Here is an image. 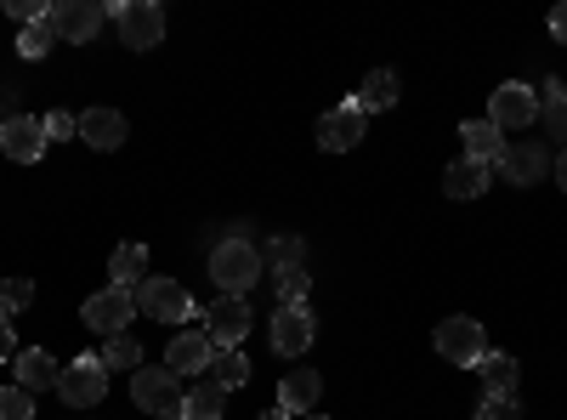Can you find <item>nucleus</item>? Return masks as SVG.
<instances>
[{
  "instance_id": "29",
  "label": "nucleus",
  "mask_w": 567,
  "mask_h": 420,
  "mask_svg": "<svg viewBox=\"0 0 567 420\" xmlns=\"http://www.w3.org/2000/svg\"><path fill=\"white\" fill-rule=\"evenodd\" d=\"M58 45V34H52V18H40V23H23V34H18V52L29 58V63H40L45 52Z\"/></svg>"
},
{
  "instance_id": "22",
  "label": "nucleus",
  "mask_w": 567,
  "mask_h": 420,
  "mask_svg": "<svg viewBox=\"0 0 567 420\" xmlns=\"http://www.w3.org/2000/svg\"><path fill=\"white\" fill-rule=\"evenodd\" d=\"M363 114H386L392 103H398V74L392 69H374V74H363V85H358V98H352Z\"/></svg>"
},
{
  "instance_id": "16",
  "label": "nucleus",
  "mask_w": 567,
  "mask_h": 420,
  "mask_svg": "<svg viewBox=\"0 0 567 420\" xmlns=\"http://www.w3.org/2000/svg\"><path fill=\"white\" fill-rule=\"evenodd\" d=\"M125 131H131V125H125L120 109H85V114H80V136H85L91 148H103V154H114V148L125 143Z\"/></svg>"
},
{
  "instance_id": "15",
  "label": "nucleus",
  "mask_w": 567,
  "mask_h": 420,
  "mask_svg": "<svg viewBox=\"0 0 567 420\" xmlns=\"http://www.w3.org/2000/svg\"><path fill=\"white\" fill-rule=\"evenodd\" d=\"M0 154H12L18 165H34V160L45 154V131H40V120L12 114L7 125H0Z\"/></svg>"
},
{
  "instance_id": "27",
  "label": "nucleus",
  "mask_w": 567,
  "mask_h": 420,
  "mask_svg": "<svg viewBox=\"0 0 567 420\" xmlns=\"http://www.w3.org/2000/svg\"><path fill=\"white\" fill-rule=\"evenodd\" d=\"M539 120H545V131L550 136H561L567 143V85H539Z\"/></svg>"
},
{
  "instance_id": "13",
  "label": "nucleus",
  "mask_w": 567,
  "mask_h": 420,
  "mask_svg": "<svg viewBox=\"0 0 567 420\" xmlns=\"http://www.w3.org/2000/svg\"><path fill=\"white\" fill-rule=\"evenodd\" d=\"M363 109L358 103H341V109H329L323 120H318V148L323 154H347V148H358L363 143Z\"/></svg>"
},
{
  "instance_id": "34",
  "label": "nucleus",
  "mask_w": 567,
  "mask_h": 420,
  "mask_svg": "<svg viewBox=\"0 0 567 420\" xmlns=\"http://www.w3.org/2000/svg\"><path fill=\"white\" fill-rule=\"evenodd\" d=\"M477 420H523V403H516V398H483V409H477Z\"/></svg>"
},
{
  "instance_id": "37",
  "label": "nucleus",
  "mask_w": 567,
  "mask_h": 420,
  "mask_svg": "<svg viewBox=\"0 0 567 420\" xmlns=\"http://www.w3.org/2000/svg\"><path fill=\"white\" fill-rule=\"evenodd\" d=\"M550 34H556V40H561V45H567V0H561V7H556V12H550Z\"/></svg>"
},
{
  "instance_id": "41",
  "label": "nucleus",
  "mask_w": 567,
  "mask_h": 420,
  "mask_svg": "<svg viewBox=\"0 0 567 420\" xmlns=\"http://www.w3.org/2000/svg\"><path fill=\"white\" fill-rule=\"evenodd\" d=\"M159 420H182V414H159Z\"/></svg>"
},
{
  "instance_id": "19",
  "label": "nucleus",
  "mask_w": 567,
  "mask_h": 420,
  "mask_svg": "<svg viewBox=\"0 0 567 420\" xmlns=\"http://www.w3.org/2000/svg\"><path fill=\"white\" fill-rule=\"evenodd\" d=\"M460 136H465V160H477V165H499V160H505V131H499V125L465 120Z\"/></svg>"
},
{
  "instance_id": "3",
  "label": "nucleus",
  "mask_w": 567,
  "mask_h": 420,
  "mask_svg": "<svg viewBox=\"0 0 567 420\" xmlns=\"http://www.w3.org/2000/svg\"><path fill=\"white\" fill-rule=\"evenodd\" d=\"M103 392H109V369H103L97 352H80L63 376H58V398H63L69 409H97Z\"/></svg>"
},
{
  "instance_id": "4",
  "label": "nucleus",
  "mask_w": 567,
  "mask_h": 420,
  "mask_svg": "<svg viewBox=\"0 0 567 420\" xmlns=\"http://www.w3.org/2000/svg\"><path fill=\"white\" fill-rule=\"evenodd\" d=\"M131 403H136V409H148V420H159V414H182V381L171 376L165 363L136 369V376H131Z\"/></svg>"
},
{
  "instance_id": "9",
  "label": "nucleus",
  "mask_w": 567,
  "mask_h": 420,
  "mask_svg": "<svg viewBox=\"0 0 567 420\" xmlns=\"http://www.w3.org/2000/svg\"><path fill=\"white\" fill-rule=\"evenodd\" d=\"M267 336H272V352H278V358H301V352L318 341V318H312L307 301H301V307H278Z\"/></svg>"
},
{
  "instance_id": "39",
  "label": "nucleus",
  "mask_w": 567,
  "mask_h": 420,
  "mask_svg": "<svg viewBox=\"0 0 567 420\" xmlns=\"http://www.w3.org/2000/svg\"><path fill=\"white\" fill-rule=\"evenodd\" d=\"M261 420H290V414H284V409H267V414H261Z\"/></svg>"
},
{
  "instance_id": "24",
  "label": "nucleus",
  "mask_w": 567,
  "mask_h": 420,
  "mask_svg": "<svg viewBox=\"0 0 567 420\" xmlns=\"http://www.w3.org/2000/svg\"><path fill=\"white\" fill-rule=\"evenodd\" d=\"M210 376H216L221 392H239V387L250 381V358H245V347H221L216 363H210Z\"/></svg>"
},
{
  "instance_id": "25",
  "label": "nucleus",
  "mask_w": 567,
  "mask_h": 420,
  "mask_svg": "<svg viewBox=\"0 0 567 420\" xmlns=\"http://www.w3.org/2000/svg\"><path fill=\"white\" fill-rule=\"evenodd\" d=\"M221 409H227V392L216 381H205L182 398V420H221Z\"/></svg>"
},
{
  "instance_id": "35",
  "label": "nucleus",
  "mask_w": 567,
  "mask_h": 420,
  "mask_svg": "<svg viewBox=\"0 0 567 420\" xmlns=\"http://www.w3.org/2000/svg\"><path fill=\"white\" fill-rule=\"evenodd\" d=\"M7 18H18V23H40V18H52V7H45V0H7Z\"/></svg>"
},
{
  "instance_id": "26",
  "label": "nucleus",
  "mask_w": 567,
  "mask_h": 420,
  "mask_svg": "<svg viewBox=\"0 0 567 420\" xmlns=\"http://www.w3.org/2000/svg\"><path fill=\"white\" fill-rule=\"evenodd\" d=\"M307 290H312V273H307V267H272V296H278V307H301Z\"/></svg>"
},
{
  "instance_id": "33",
  "label": "nucleus",
  "mask_w": 567,
  "mask_h": 420,
  "mask_svg": "<svg viewBox=\"0 0 567 420\" xmlns=\"http://www.w3.org/2000/svg\"><path fill=\"white\" fill-rule=\"evenodd\" d=\"M29 414H34V392H23V387L0 392V420H29Z\"/></svg>"
},
{
  "instance_id": "7",
  "label": "nucleus",
  "mask_w": 567,
  "mask_h": 420,
  "mask_svg": "<svg viewBox=\"0 0 567 420\" xmlns=\"http://www.w3.org/2000/svg\"><path fill=\"white\" fill-rule=\"evenodd\" d=\"M80 318H85V330H97V336H125V324L136 318V296L131 290H97V296H85V307H80Z\"/></svg>"
},
{
  "instance_id": "31",
  "label": "nucleus",
  "mask_w": 567,
  "mask_h": 420,
  "mask_svg": "<svg viewBox=\"0 0 567 420\" xmlns=\"http://www.w3.org/2000/svg\"><path fill=\"white\" fill-rule=\"evenodd\" d=\"M29 301H34L29 278H0V313H23Z\"/></svg>"
},
{
  "instance_id": "6",
  "label": "nucleus",
  "mask_w": 567,
  "mask_h": 420,
  "mask_svg": "<svg viewBox=\"0 0 567 420\" xmlns=\"http://www.w3.org/2000/svg\"><path fill=\"white\" fill-rule=\"evenodd\" d=\"M136 313H148V318H159V324L199 318V313H194V296H187L176 278H142V285H136Z\"/></svg>"
},
{
  "instance_id": "38",
  "label": "nucleus",
  "mask_w": 567,
  "mask_h": 420,
  "mask_svg": "<svg viewBox=\"0 0 567 420\" xmlns=\"http://www.w3.org/2000/svg\"><path fill=\"white\" fill-rule=\"evenodd\" d=\"M550 171H556V188H561V194H567V148H561V154H556V160H550Z\"/></svg>"
},
{
  "instance_id": "14",
  "label": "nucleus",
  "mask_w": 567,
  "mask_h": 420,
  "mask_svg": "<svg viewBox=\"0 0 567 420\" xmlns=\"http://www.w3.org/2000/svg\"><path fill=\"white\" fill-rule=\"evenodd\" d=\"M216 363V347H210V336L205 330H182L171 347H165V369L182 381V376H205V369Z\"/></svg>"
},
{
  "instance_id": "10",
  "label": "nucleus",
  "mask_w": 567,
  "mask_h": 420,
  "mask_svg": "<svg viewBox=\"0 0 567 420\" xmlns=\"http://www.w3.org/2000/svg\"><path fill=\"white\" fill-rule=\"evenodd\" d=\"M488 352V336H483V324L477 318H443L437 324V358H449V363H471L477 369V358Z\"/></svg>"
},
{
  "instance_id": "2",
  "label": "nucleus",
  "mask_w": 567,
  "mask_h": 420,
  "mask_svg": "<svg viewBox=\"0 0 567 420\" xmlns=\"http://www.w3.org/2000/svg\"><path fill=\"white\" fill-rule=\"evenodd\" d=\"M120 40L131 45V52H154V45L165 40V12L154 7V0H114L109 7Z\"/></svg>"
},
{
  "instance_id": "5",
  "label": "nucleus",
  "mask_w": 567,
  "mask_h": 420,
  "mask_svg": "<svg viewBox=\"0 0 567 420\" xmlns=\"http://www.w3.org/2000/svg\"><path fill=\"white\" fill-rule=\"evenodd\" d=\"M534 120H539V91L523 85V80H505L494 98H488V125H499L505 136L511 131H528Z\"/></svg>"
},
{
  "instance_id": "23",
  "label": "nucleus",
  "mask_w": 567,
  "mask_h": 420,
  "mask_svg": "<svg viewBox=\"0 0 567 420\" xmlns=\"http://www.w3.org/2000/svg\"><path fill=\"white\" fill-rule=\"evenodd\" d=\"M109 273H114V290H131L136 296V285L148 278V245H120L114 262H109Z\"/></svg>"
},
{
  "instance_id": "20",
  "label": "nucleus",
  "mask_w": 567,
  "mask_h": 420,
  "mask_svg": "<svg viewBox=\"0 0 567 420\" xmlns=\"http://www.w3.org/2000/svg\"><path fill=\"white\" fill-rule=\"evenodd\" d=\"M12 363H18V387H23V392H45V387L58 392V376H63V369H58V358H52V352L23 347Z\"/></svg>"
},
{
  "instance_id": "32",
  "label": "nucleus",
  "mask_w": 567,
  "mask_h": 420,
  "mask_svg": "<svg viewBox=\"0 0 567 420\" xmlns=\"http://www.w3.org/2000/svg\"><path fill=\"white\" fill-rule=\"evenodd\" d=\"M40 131H45V143H69V136H80V114H63V109H52L40 120Z\"/></svg>"
},
{
  "instance_id": "17",
  "label": "nucleus",
  "mask_w": 567,
  "mask_h": 420,
  "mask_svg": "<svg viewBox=\"0 0 567 420\" xmlns=\"http://www.w3.org/2000/svg\"><path fill=\"white\" fill-rule=\"evenodd\" d=\"M318 392H323V381H318V369H290V376L278 381V409L284 414H307V409H318Z\"/></svg>"
},
{
  "instance_id": "11",
  "label": "nucleus",
  "mask_w": 567,
  "mask_h": 420,
  "mask_svg": "<svg viewBox=\"0 0 567 420\" xmlns=\"http://www.w3.org/2000/svg\"><path fill=\"white\" fill-rule=\"evenodd\" d=\"M250 324H256V313L245 307V296H221V301L205 313V336H210L216 352H221V347H245Z\"/></svg>"
},
{
  "instance_id": "8",
  "label": "nucleus",
  "mask_w": 567,
  "mask_h": 420,
  "mask_svg": "<svg viewBox=\"0 0 567 420\" xmlns=\"http://www.w3.org/2000/svg\"><path fill=\"white\" fill-rule=\"evenodd\" d=\"M103 18H109V7H97V0H58L52 7V34L69 40V45H91L103 34Z\"/></svg>"
},
{
  "instance_id": "40",
  "label": "nucleus",
  "mask_w": 567,
  "mask_h": 420,
  "mask_svg": "<svg viewBox=\"0 0 567 420\" xmlns=\"http://www.w3.org/2000/svg\"><path fill=\"white\" fill-rule=\"evenodd\" d=\"M307 420H329V414H307Z\"/></svg>"
},
{
  "instance_id": "1",
  "label": "nucleus",
  "mask_w": 567,
  "mask_h": 420,
  "mask_svg": "<svg viewBox=\"0 0 567 420\" xmlns=\"http://www.w3.org/2000/svg\"><path fill=\"white\" fill-rule=\"evenodd\" d=\"M261 273H267V262H261V250L245 239V233H227V239L210 245V278H216L221 296H245Z\"/></svg>"
},
{
  "instance_id": "36",
  "label": "nucleus",
  "mask_w": 567,
  "mask_h": 420,
  "mask_svg": "<svg viewBox=\"0 0 567 420\" xmlns=\"http://www.w3.org/2000/svg\"><path fill=\"white\" fill-rule=\"evenodd\" d=\"M18 358V336H12V313H0V363Z\"/></svg>"
},
{
  "instance_id": "28",
  "label": "nucleus",
  "mask_w": 567,
  "mask_h": 420,
  "mask_svg": "<svg viewBox=\"0 0 567 420\" xmlns=\"http://www.w3.org/2000/svg\"><path fill=\"white\" fill-rule=\"evenodd\" d=\"M261 262H272V267H307V245L296 239V233H272Z\"/></svg>"
},
{
  "instance_id": "18",
  "label": "nucleus",
  "mask_w": 567,
  "mask_h": 420,
  "mask_svg": "<svg viewBox=\"0 0 567 420\" xmlns=\"http://www.w3.org/2000/svg\"><path fill=\"white\" fill-rule=\"evenodd\" d=\"M488 176H494V165H477V160H454L449 171H443V194L449 199H477V194H488Z\"/></svg>"
},
{
  "instance_id": "30",
  "label": "nucleus",
  "mask_w": 567,
  "mask_h": 420,
  "mask_svg": "<svg viewBox=\"0 0 567 420\" xmlns=\"http://www.w3.org/2000/svg\"><path fill=\"white\" fill-rule=\"evenodd\" d=\"M103 369H142V347H136V336H114V341H103Z\"/></svg>"
},
{
  "instance_id": "21",
  "label": "nucleus",
  "mask_w": 567,
  "mask_h": 420,
  "mask_svg": "<svg viewBox=\"0 0 567 420\" xmlns=\"http://www.w3.org/2000/svg\"><path fill=\"white\" fill-rule=\"evenodd\" d=\"M477 376L494 398H516V381H523V363H516L511 352H483L477 358Z\"/></svg>"
},
{
  "instance_id": "12",
  "label": "nucleus",
  "mask_w": 567,
  "mask_h": 420,
  "mask_svg": "<svg viewBox=\"0 0 567 420\" xmlns=\"http://www.w3.org/2000/svg\"><path fill=\"white\" fill-rule=\"evenodd\" d=\"M494 171L511 182V188H534V182L550 176V148L534 143V136H528V143H505V160Z\"/></svg>"
}]
</instances>
